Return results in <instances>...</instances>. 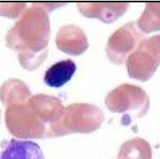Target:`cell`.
<instances>
[{"label": "cell", "instance_id": "9a60e30c", "mask_svg": "<svg viewBox=\"0 0 160 159\" xmlns=\"http://www.w3.org/2000/svg\"><path fill=\"white\" fill-rule=\"evenodd\" d=\"M26 4L21 2L0 3V16L16 18L24 12Z\"/></svg>", "mask_w": 160, "mask_h": 159}, {"label": "cell", "instance_id": "8992f818", "mask_svg": "<svg viewBox=\"0 0 160 159\" xmlns=\"http://www.w3.org/2000/svg\"><path fill=\"white\" fill-rule=\"evenodd\" d=\"M142 35L135 22L121 26L109 37L106 46L108 57L115 64H123L138 46Z\"/></svg>", "mask_w": 160, "mask_h": 159}, {"label": "cell", "instance_id": "9c48e42d", "mask_svg": "<svg viewBox=\"0 0 160 159\" xmlns=\"http://www.w3.org/2000/svg\"><path fill=\"white\" fill-rule=\"evenodd\" d=\"M129 6L128 2H81L80 12L87 17L98 18L106 23H112L121 17Z\"/></svg>", "mask_w": 160, "mask_h": 159}, {"label": "cell", "instance_id": "7a4b0ae2", "mask_svg": "<svg viewBox=\"0 0 160 159\" xmlns=\"http://www.w3.org/2000/svg\"><path fill=\"white\" fill-rule=\"evenodd\" d=\"M104 120L101 109L94 104L74 103L65 108L62 118L49 129L48 137L72 132H91L100 127Z\"/></svg>", "mask_w": 160, "mask_h": 159}, {"label": "cell", "instance_id": "7c38bea8", "mask_svg": "<svg viewBox=\"0 0 160 159\" xmlns=\"http://www.w3.org/2000/svg\"><path fill=\"white\" fill-rule=\"evenodd\" d=\"M76 69V64L71 59L59 61L46 70L44 80L50 87H62L71 79Z\"/></svg>", "mask_w": 160, "mask_h": 159}, {"label": "cell", "instance_id": "3957f363", "mask_svg": "<svg viewBox=\"0 0 160 159\" xmlns=\"http://www.w3.org/2000/svg\"><path fill=\"white\" fill-rule=\"evenodd\" d=\"M5 118L7 129L16 137H47V126L34 113L28 101L7 106Z\"/></svg>", "mask_w": 160, "mask_h": 159}, {"label": "cell", "instance_id": "4fadbf2b", "mask_svg": "<svg viewBox=\"0 0 160 159\" xmlns=\"http://www.w3.org/2000/svg\"><path fill=\"white\" fill-rule=\"evenodd\" d=\"M151 148L145 140L134 138L125 142L121 147L120 157L123 159H150Z\"/></svg>", "mask_w": 160, "mask_h": 159}, {"label": "cell", "instance_id": "52a82bcc", "mask_svg": "<svg viewBox=\"0 0 160 159\" xmlns=\"http://www.w3.org/2000/svg\"><path fill=\"white\" fill-rule=\"evenodd\" d=\"M28 104L34 113L47 126V137L50 128L60 120L64 112V106L59 98L48 94L31 96L28 101Z\"/></svg>", "mask_w": 160, "mask_h": 159}, {"label": "cell", "instance_id": "277c9868", "mask_svg": "<svg viewBox=\"0 0 160 159\" xmlns=\"http://www.w3.org/2000/svg\"><path fill=\"white\" fill-rule=\"evenodd\" d=\"M160 63V35L142 41L138 48L128 56L127 69L130 76L146 81Z\"/></svg>", "mask_w": 160, "mask_h": 159}, {"label": "cell", "instance_id": "8fae6325", "mask_svg": "<svg viewBox=\"0 0 160 159\" xmlns=\"http://www.w3.org/2000/svg\"><path fill=\"white\" fill-rule=\"evenodd\" d=\"M31 95L28 86L20 80H8L0 87V100L7 106L27 102Z\"/></svg>", "mask_w": 160, "mask_h": 159}, {"label": "cell", "instance_id": "6da1fadb", "mask_svg": "<svg viewBox=\"0 0 160 159\" xmlns=\"http://www.w3.org/2000/svg\"><path fill=\"white\" fill-rule=\"evenodd\" d=\"M50 38L49 17L41 4H33L21 14L20 20L6 36L8 47L19 51L23 68L34 70L45 61Z\"/></svg>", "mask_w": 160, "mask_h": 159}, {"label": "cell", "instance_id": "ba28073f", "mask_svg": "<svg viewBox=\"0 0 160 159\" xmlns=\"http://www.w3.org/2000/svg\"><path fill=\"white\" fill-rule=\"evenodd\" d=\"M56 42L61 51L73 55L82 54L88 47L85 33L73 24L62 26L57 33Z\"/></svg>", "mask_w": 160, "mask_h": 159}, {"label": "cell", "instance_id": "5b68a950", "mask_svg": "<svg viewBox=\"0 0 160 159\" xmlns=\"http://www.w3.org/2000/svg\"><path fill=\"white\" fill-rule=\"evenodd\" d=\"M105 102L111 112H134L138 117L145 115L149 108V98L145 90L138 86L129 84H122L111 90Z\"/></svg>", "mask_w": 160, "mask_h": 159}, {"label": "cell", "instance_id": "30bf717a", "mask_svg": "<svg viewBox=\"0 0 160 159\" xmlns=\"http://www.w3.org/2000/svg\"><path fill=\"white\" fill-rule=\"evenodd\" d=\"M0 159H45V157L35 142L12 139L0 152Z\"/></svg>", "mask_w": 160, "mask_h": 159}, {"label": "cell", "instance_id": "5bb4252c", "mask_svg": "<svg viewBox=\"0 0 160 159\" xmlns=\"http://www.w3.org/2000/svg\"><path fill=\"white\" fill-rule=\"evenodd\" d=\"M137 24L139 29L145 33L160 30V3H147Z\"/></svg>", "mask_w": 160, "mask_h": 159}]
</instances>
